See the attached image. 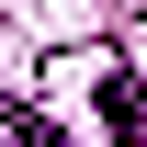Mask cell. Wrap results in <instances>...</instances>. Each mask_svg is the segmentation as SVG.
Listing matches in <instances>:
<instances>
[{"label": "cell", "instance_id": "obj_1", "mask_svg": "<svg viewBox=\"0 0 147 147\" xmlns=\"http://www.w3.org/2000/svg\"><path fill=\"white\" fill-rule=\"evenodd\" d=\"M102 125H113V136H125V147L147 136V102H136V79H125V68H113V79H102Z\"/></svg>", "mask_w": 147, "mask_h": 147}, {"label": "cell", "instance_id": "obj_2", "mask_svg": "<svg viewBox=\"0 0 147 147\" xmlns=\"http://www.w3.org/2000/svg\"><path fill=\"white\" fill-rule=\"evenodd\" d=\"M11 136H23V147H68V136L45 125V113H11Z\"/></svg>", "mask_w": 147, "mask_h": 147}]
</instances>
